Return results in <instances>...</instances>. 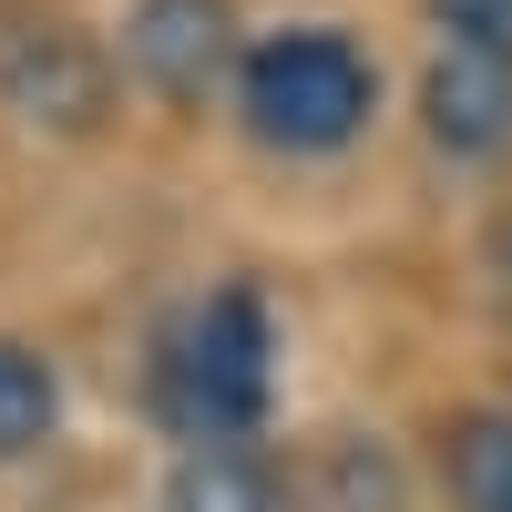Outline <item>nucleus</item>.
<instances>
[{
    "mask_svg": "<svg viewBox=\"0 0 512 512\" xmlns=\"http://www.w3.org/2000/svg\"><path fill=\"white\" fill-rule=\"evenodd\" d=\"M226 0H134L123 21V62H134L164 103H205L226 72Z\"/></svg>",
    "mask_w": 512,
    "mask_h": 512,
    "instance_id": "20e7f679",
    "label": "nucleus"
},
{
    "mask_svg": "<svg viewBox=\"0 0 512 512\" xmlns=\"http://www.w3.org/2000/svg\"><path fill=\"white\" fill-rule=\"evenodd\" d=\"M451 502L461 512H512V410L451 420Z\"/></svg>",
    "mask_w": 512,
    "mask_h": 512,
    "instance_id": "6e6552de",
    "label": "nucleus"
},
{
    "mask_svg": "<svg viewBox=\"0 0 512 512\" xmlns=\"http://www.w3.org/2000/svg\"><path fill=\"white\" fill-rule=\"evenodd\" d=\"M431 21L461 41V52H492V62H512V0H431Z\"/></svg>",
    "mask_w": 512,
    "mask_h": 512,
    "instance_id": "1a4fd4ad",
    "label": "nucleus"
},
{
    "mask_svg": "<svg viewBox=\"0 0 512 512\" xmlns=\"http://www.w3.org/2000/svg\"><path fill=\"white\" fill-rule=\"evenodd\" d=\"M52 420H62V379L41 349H21V338H0V461H21L52 441Z\"/></svg>",
    "mask_w": 512,
    "mask_h": 512,
    "instance_id": "0eeeda50",
    "label": "nucleus"
},
{
    "mask_svg": "<svg viewBox=\"0 0 512 512\" xmlns=\"http://www.w3.org/2000/svg\"><path fill=\"white\" fill-rule=\"evenodd\" d=\"M369 62L338 31H277L246 52V134L277 154H338L369 123Z\"/></svg>",
    "mask_w": 512,
    "mask_h": 512,
    "instance_id": "f257e3e1",
    "label": "nucleus"
},
{
    "mask_svg": "<svg viewBox=\"0 0 512 512\" xmlns=\"http://www.w3.org/2000/svg\"><path fill=\"white\" fill-rule=\"evenodd\" d=\"M338 502H349V512H400V492H390V461H379V451H338Z\"/></svg>",
    "mask_w": 512,
    "mask_h": 512,
    "instance_id": "9d476101",
    "label": "nucleus"
},
{
    "mask_svg": "<svg viewBox=\"0 0 512 512\" xmlns=\"http://www.w3.org/2000/svg\"><path fill=\"white\" fill-rule=\"evenodd\" d=\"M164 410L185 420V441H236L267 410V308H256V287H216L164 338Z\"/></svg>",
    "mask_w": 512,
    "mask_h": 512,
    "instance_id": "f03ea898",
    "label": "nucleus"
},
{
    "mask_svg": "<svg viewBox=\"0 0 512 512\" xmlns=\"http://www.w3.org/2000/svg\"><path fill=\"white\" fill-rule=\"evenodd\" d=\"M164 512H287V492L246 441H185V461L164 472Z\"/></svg>",
    "mask_w": 512,
    "mask_h": 512,
    "instance_id": "423d86ee",
    "label": "nucleus"
},
{
    "mask_svg": "<svg viewBox=\"0 0 512 512\" xmlns=\"http://www.w3.org/2000/svg\"><path fill=\"white\" fill-rule=\"evenodd\" d=\"M420 123H431V144L461 154V164L502 154L512 144V62L461 52V41H451V52L431 62V82H420Z\"/></svg>",
    "mask_w": 512,
    "mask_h": 512,
    "instance_id": "39448f33",
    "label": "nucleus"
},
{
    "mask_svg": "<svg viewBox=\"0 0 512 512\" xmlns=\"http://www.w3.org/2000/svg\"><path fill=\"white\" fill-rule=\"evenodd\" d=\"M113 72L72 21H11L0 31V103L21 123H52V134H93L103 123Z\"/></svg>",
    "mask_w": 512,
    "mask_h": 512,
    "instance_id": "7ed1b4c3",
    "label": "nucleus"
}]
</instances>
